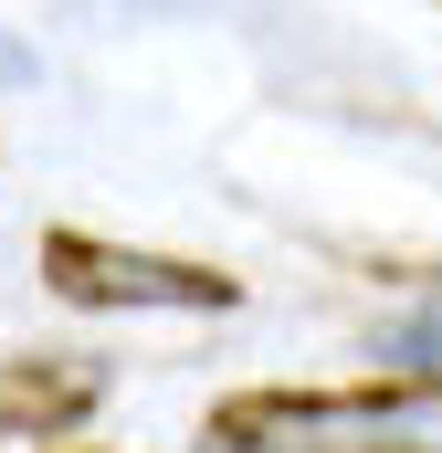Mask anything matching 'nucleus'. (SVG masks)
I'll use <instances>...</instances> for the list:
<instances>
[{"label": "nucleus", "instance_id": "nucleus-1", "mask_svg": "<svg viewBox=\"0 0 442 453\" xmlns=\"http://www.w3.org/2000/svg\"><path fill=\"white\" fill-rule=\"evenodd\" d=\"M201 443L211 453H442V369L232 390V401H211Z\"/></svg>", "mask_w": 442, "mask_h": 453}, {"label": "nucleus", "instance_id": "nucleus-2", "mask_svg": "<svg viewBox=\"0 0 442 453\" xmlns=\"http://www.w3.org/2000/svg\"><path fill=\"white\" fill-rule=\"evenodd\" d=\"M42 296H64L85 317H221V306H242V285L221 264L106 242V232H74V222L42 232Z\"/></svg>", "mask_w": 442, "mask_h": 453}, {"label": "nucleus", "instance_id": "nucleus-3", "mask_svg": "<svg viewBox=\"0 0 442 453\" xmlns=\"http://www.w3.org/2000/svg\"><path fill=\"white\" fill-rule=\"evenodd\" d=\"M95 401H106V369H95V358H74V348L0 358V443H64Z\"/></svg>", "mask_w": 442, "mask_h": 453}, {"label": "nucleus", "instance_id": "nucleus-4", "mask_svg": "<svg viewBox=\"0 0 442 453\" xmlns=\"http://www.w3.org/2000/svg\"><path fill=\"white\" fill-rule=\"evenodd\" d=\"M11 453H95V443H11Z\"/></svg>", "mask_w": 442, "mask_h": 453}]
</instances>
